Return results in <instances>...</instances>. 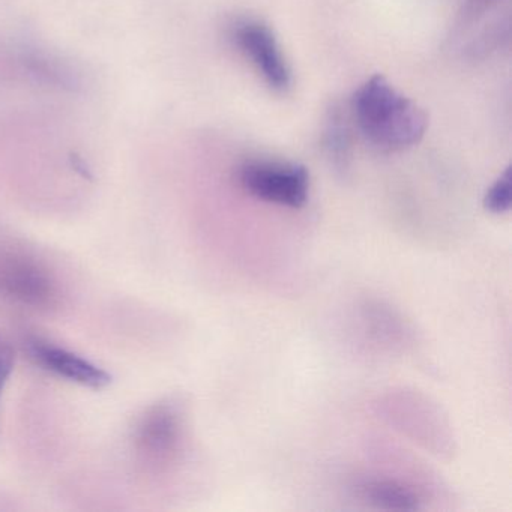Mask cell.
Instances as JSON below:
<instances>
[{
  "instance_id": "3957f363",
  "label": "cell",
  "mask_w": 512,
  "mask_h": 512,
  "mask_svg": "<svg viewBox=\"0 0 512 512\" xmlns=\"http://www.w3.org/2000/svg\"><path fill=\"white\" fill-rule=\"evenodd\" d=\"M0 298L32 310L58 307L61 293L52 272L25 251H0Z\"/></svg>"
},
{
  "instance_id": "ba28073f",
  "label": "cell",
  "mask_w": 512,
  "mask_h": 512,
  "mask_svg": "<svg viewBox=\"0 0 512 512\" xmlns=\"http://www.w3.org/2000/svg\"><path fill=\"white\" fill-rule=\"evenodd\" d=\"M356 494L368 505L385 511H418L421 496L409 485L394 479H362L355 485Z\"/></svg>"
},
{
  "instance_id": "30bf717a",
  "label": "cell",
  "mask_w": 512,
  "mask_h": 512,
  "mask_svg": "<svg viewBox=\"0 0 512 512\" xmlns=\"http://www.w3.org/2000/svg\"><path fill=\"white\" fill-rule=\"evenodd\" d=\"M484 208L491 214H506L511 209V167L505 170L484 197Z\"/></svg>"
},
{
  "instance_id": "277c9868",
  "label": "cell",
  "mask_w": 512,
  "mask_h": 512,
  "mask_svg": "<svg viewBox=\"0 0 512 512\" xmlns=\"http://www.w3.org/2000/svg\"><path fill=\"white\" fill-rule=\"evenodd\" d=\"M185 421L176 403L149 407L137 422L134 449L137 460L149 472H164L176 463L184 446Z\"/></svg>"
},
{
  "instance_id": "52a82bcc",
  "label": "cell",
  "mask_w": 512,
  "mask_h": 512,
  "mask_svg": "<svg viewBox=\"0 0 512 512\" xmlns=\"http://www.w3.org/2000/svg\"><path fill=\"white\" fill-rule=\"evenodd\" d=\"M26 350L29 358L38 367L68 382L79 383L94 389L104 388L112 382V376L103 368L49 341L31 338L26 341Z\"/></svg>"
},
{
  "instance_id": "6da1fadb",
  "label": "cell",
  "mask_w": 512,
  "mask_h": 512,
  "mask_svg": "<svg viewBox=\"0 0 512 512\" xmlns=\"http://www.w3.org/2000/svg\"><path fill=\"white\" fill-rule=\"evenodd\" d=\"M352 112L362 136L380 151L412 148L427 131V113L380 74L359 86L353 95Z\"/></svg>"
},
{
  "instance_id": "8fae6325",
  "label": "cell",
  "mask_w": 512,
  "mask_h": 512,
  "mask_svg": "<svg viewBox=\"0 0 512 512\" xmlns=\"http://www.w3.org/2000/svg\"><path fill=\"white\" fill-rule=\"evenodd\" d=\"M14 368V350L4 337H0V395Z\"/></svg>"
},
{
  "instance_id": "8992f818",
  "label": "cell",
  "mask_w": 512,
  "mask_h": 512,
  "mask_svg": "<svg viewBox=\"0 0 512 512\" xmlns=\"http://www.w3.org/2000/svg\"><path fill=\"white\" fill-rule=\"evenodd\" d=\"M230 40L239 52L251 62L263 82L278 94H286L292 88V70L271 26L262 20H236L230 28Z\"/></svg>"
},
{
  "instance_id": "5b68a950",
  "label": "cell",
  "mask_w": 512,
  "mask_h": 512,
  "mask_svg": "<svg viewBox=\"0 0 512 512\" xmlns=\"http://www.w3.org/2000/svg\"><path fill=\"white\" fill-rule=\"evenodd\" d=\"M239 184L254 199L299 209L310 196V173L301 164L251 160L238 172Z\"/></svg>"
},
{
  "instance_id": "7a4b0ae2",
  "label": "cell",
  "mask_w": 512,
  "mask_h": 512,
  "mask_svg": "<svg viewBox=\"0 0 512 512\" xmlns=\"http://www.w3.org/2000/svg\"><path fill=\"white\" fill-rule=\"evenodd\" d=\"M0 85L76 94L83 79L68 59L32 44L17 43L0 46Z\"/></svg>"
},
{
  "instance_id": "9c48e42d",
  "label": "cell",
  "mask_w": 512,
  "mask_h": 512,
  "mask_svg": "<svg viewBox=\"0 0 512 512\" xmlns=\"http://www.w3.org/2000/svg\"><path fill=\"white\" fill-rule=\"evenodd\" d=\"M323 149L329 163L337 172L346 173L349 170L352 139H350L346 115H343L340 107L332 106L328 112L325 131H323Z\"/></svg>"
}]
</instances>
